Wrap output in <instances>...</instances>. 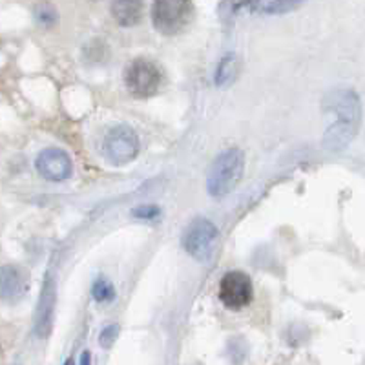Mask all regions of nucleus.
<instances>
[{
	"mask_svg": "<svg viewBox=\"0 0 365 365\" xmlns=\"http://www.w3.org/2000/svg\"><path fill=\"white\" fill-rule=\"evenodd\" d=\"M324 112L327 115L325 146L329 150H344L360 128L361 106L356 91L351 88L332 90L325 97Z\"/></svg>",
	"mask_w": 365,
	"mask_h": 365,
	"instance_id": "f257e3e1",
	"label": "nucleus"
},
{
	"mask_svg": "<svg viewBox=\"0 0 365 365\" xmlns=\"http://www.w3.org/2000/svg\"><path fill=\"white\" fill-rule=\"evenodd\" d=\"M245 170V154L241 148H227L221 152L214 163L207 178V190L212 197H223L230 194L241 181Z\"/></svg>",
	"mask_w": 365,
	"mask_h": 365,
	"instance_id": "f03ea898",
	"label": "nucleus"
},
{
	"mask_svg": "<svg viewBox=\"0 0 365 365\" xmlns=\"http://www.w3.org/2000/svg\"><path fill=\"white\" fill-rule=\"evenodd\" d=\"M194 17L192 0H154L152 22L161 35L172 37L181 34Z\"/></svg>",
	"mask_w": 365,
	"mask_h": 365,
	"instance_id": "7ed1b4c3",
	"label": "nucleus"
},
{
	"mask_svg": "<svg viewBox=\"0 0 365 365\" xmlns=\"http://www.w3.org/2000/svg\"><path fill=\"white\" fill-rule=\"evenodd\" d=\"M220 230L207 217H197L182 232V247L197 262H208L216 252Z\"/></svg>",
	"mask_w": 365,
	"mask_h": 365,
	"instance_id": "20e7f679",
	"label": "nucleus"
},
{
	"mask_svg": "<svg viewBox=\"0 0 365 365\" xmlns=\"http://www.w3.org/2000/svg\"><path fill=\"white\" fill-rule=\"evenodd\" d=\"M163 73L148 58H133L125 68V84L137 99H148L161 88Z\"/></svg>",
	"mask_w": 365,
	"mask_h": 365,
	"instance_id": "39448f33",
	"label": "nucleus"
},
{
	"mask_svg": "<svg viewBox=\"0 0 365 365\" xmlns=\"http://www.w3.org/2000/svg\"><path fill=\"white\" fill-rule=\"evenodd\" d=\"M137 154H139V137L130 126H115L104 137L103 155L112 165H126V163L133 161Z\"/></svg>",
	"mask_w": 365,
	"mask_h": 365,
	"instance_id": "423d86ee",
	"label": "nucleus"
},
{
	"mask_svg": "<svg viewBox=\"0 0 365 365\" xmlns=\"http://www.w3.org/2000/svg\"><path fill=\"white\" fill-rule=\"evenodd\" d=\"M252 282H250L245 272L232 270V272H227L221 278L220 299L223 302L225 307L234 309V311L247 307L252 302Z\"/></svg>",
	"mask_w": 365,
	"mask_h": 365,
	"instance_id": "0eeeda50",
	"label": "nucleus"
},
{
	"mask_svg": "<svg viewBox=\"0 0 365 365\" xmlns=\"http://www.w3.org/2000/svg\"><path fill=\"white\" fill-rule=\"evenodd\" d=\"M35 166H37L38 174L48 181H64L73 172L71 158L61 148H48L41 152Z\"/></svg>",
	"mask_w": 365,
	"mask_h": 365,
	"instance_id": "6e6552de",
	"label": "nucleus"
},
{
	"mask_svg": "<svg viewBox=\"0 0 365 365\" xmlns=\"http://www.w3.org/2000/svg\"><path fill=\"white\" fill-rule=\"evenodd\" d=\"M55 298H57V289L51 274L48 272L42 285L41 298H38L37 312H35V334L38 338L50 336L53 329V316H55Z\"/></svg>",
	"mask_w": 365,
	"mask_h": 365,
	"instance_id": "1a4fd4ad",
	"label": "nucleus"
},
{
	"mask_svg": "<svg viewBox=\"0 0 365 365\" xmlns=\"http://www.w3.org/2000/svg\"><path fill=\"white\" fill-rule=\"evenodd\" d=\"M28 291V278L19 267L6 265L2 269V296L8 302H17Z\"/></svg>",
	"mask_w": 365,
	"mask_h": 365,
	"instance_id": "9d476101",
	"label": "nucleus"
},
{
	"mask_svg": "<svg viewBox=\"0 0 365 365\" xmlns=\"http://www.w3.org/2000/svg\"><path fill=\"white\" fill-rule=\"evenodd\" d=\"M145 4L143 0H113L112 15L115 22L123 28H132L137 26L143 19Z\"/></svg>",
	"mask_w": 365,
	"mask_h": 365,
	"instance_id": "9b49d317",
	"label": "nucleus"
},
{
	"mask_svg": "<svg viewBox=\"0 0 365 365\" xmlns=\"http://www.w3.org/2000/svg\"><path fill=\"white\" fill-rule=\"evenodd\" d=\"M237 73V57L234 53H228L221 58L220 66L216 70V84L225 88L236 79Z\"/></svg>",
	"mask_w": 365,
	"mask_h": 365,
	"instance_id": "f8f14e48",
	"label": "nucleus"
},
{
	"mask_svg": "<svg viewBox=\"0 0 365 365\" xmlns=\"http://www.w3.org/2000/svg\"><path fill=\"white\" fill-rule=\"evenodd\" d=\"M305 0H256L257 11L269 13V15H278V13H287L302 6Z\"/></svg>",
	"mask_w": 365,
	"mask_h": 365,
	"instance_id": "ddd939ff",
	"label": "nucleus"
},
{
	"mask_svg": "<svg viewBox=\"0 0 365 365\" xmlns=\"http://www.w3.org/2000/svg\"><path fill=\"white\" fill-rule=\"evenodd\" d=\"M91 296L99 303H110L115 299V287L106 278H99L91 287Z\"/></svg>",
	"mask_w": 365,
	"mask_h": 365,
	"instance_id": "4468645a",
	"label": "nucleus"
},
{
	"mask_svg": "<svg viewBox=\"0 0 365 365\" xmlns=\"http://www.w3.org/2000/svg\"><path fill=\"white\" fill-rule=\"evenodd\" d=\"M35 15H37V21L44 26H51L57 22V11H55L53 6L48 4V2H42L37 8V11H35Z\"/></svg>",
	"mask_w": 365,
	"mask_h": 365,
	"instance_id": "2eb2a0df",
	"label": "nucleus"
},
{
	"mask_svg": "<svg viewBox=\"0 0 365 365\" xmlns=\"http://www.w3.org/2000/svg\"><path fill=\"white\" fill-rule=\"evenodd\" d=\"M133 217H139V220H155V217L161 216V208L158 205H141L132 210Z\"/></svg>",
	"mask_w": 365,
	"mask_h": 365,
	"instance_id": "dca6fc26",
	"label": "nucleus"
},
{
	"mask_svg": "<svg viewBox=\"0 0 365 365\" xmlns=\"http://www.w3.org/2000/svg\"><path fill=\"white\" fill-rule=\"evenodd\" d=\"M117 334H119V327L117 325H108V327H104L103 332L99 334V344L101 347L110 349L117 340Z\"/></svg>",
	"mask_w": 365,
	"mask_h": 365,
	"instance_id": "f3484780",
	"label": "nucleus"
},
{
	"mask_svg": "<svg viewBox=\"0 0 365 365\" xmlns=\"http://www.w3.org/2000/svg\"><path fill=\"white\" fill-rule=\"evenodd\" d=\"M88 361H90V353H88V351H84V354H83V358L79 360V364H88Z\"/></svg>",
	"mask_w": 365,
	"mask_h": 365,
	"instance_id": "a211bd4d",
	"label": "nucleus"
}]
</instances>
